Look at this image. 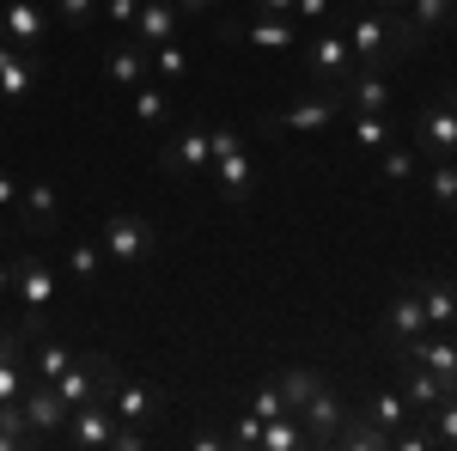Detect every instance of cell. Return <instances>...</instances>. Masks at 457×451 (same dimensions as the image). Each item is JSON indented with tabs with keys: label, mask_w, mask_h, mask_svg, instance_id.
Listing matches in <instances>:
<instances>
[{
	"label": "cell",
	"mask_w": 457,
	"mask_h": 451,
	"mask_svg": "<svg viewBox=\"0 0 457 451\" xmlns=\"http://www.w3.org/2000/svg\"><path fill=\"white\" fill-rule=\"evenodd\" d=\"M12 287H19V305H25V336H43L49 305H55V263L49 256H19L12 263Z\"/></svg>",
	"instance_id": "obj_1"
},
{
	"label": "cell",
	"mask_w": 457,
	"mask_h": 451,
	"mask_svg": "<svg viewBox=\"0 0 457 451\" xmlns=\"http://www.w3.org/2000/svg\"><path fill=\"white\" fill-rule=\"evenodd\" d=\"M336 116H348V104H342V86H317L312 98H293L287 110H275L262 129H269V135H317V129H329Z\"/></svg>",
	"instance_id": "obj_2"
},
{
	"label": "cell",
	"mask_w": 457,
	"mask_h": 451,
	"mask_svg": "<svg viewBox=\"0 0 457 451\" xmlns=\"http://www.w3.org/2000/svg\"><path fill=\"white\" fill-rule=\"evenodd\" d=\"M159 250V232L146 213H110L104 220V263H146Z\"/></svg>",
	"instance_id": "obj_3"
},
{
	"label": "cell",
	"mask_w": 457,
	"mask_h": 451,
	"mask_svg": "<svg viewBox=\"0 0 457 451\" xmlns=\"http://www.w3.org/2000/svg\"><path fill=\"white\" fill-rule=\"evenodd\" d=\"M159 171L165 177H202L213 171V140L202 122H183L171 140H165V153H159Z\"/></svg>",
	"instance_id": "obj_4"
},
{
	"label": "cell",
	"mask_w": 457,
	"mask_h": 451,
	"mask_svg": "<svg viewBox=\"0 0 457 451\" xmlns=\"http://www.w3.org/2000/svg\"><path fill=\"white\" fill-rule=\"evenodd\" d=\"M19 409L31 421V446H55L62 439V427H68V403H62V390L49 379H31V390L19 397Z\"/></svg>",
	"instance_id": "obj_5"
},
{
	"label": "cell",
	"mask_w": 457,
	"mask_h": 451,
	"mask_svg": "<svg viewBox=\"0 0 457 451\" xmlns=\"http://www.w3.org/2000/svg\"><path fill=\"white\" fill-rule=\"evenodd\" d=\"M353 68H360V62H353L348 37L336 31V25H323V31H317L312 43H305V73H312L317 86H342V79H348Z\"/></svg>",
	"instance_id": "obj_6"
},
{
	"label": "cell",
	"mask_w": 457,
	"mask_h": 451,
	"mask_svg": "<svg viewBox=\"0 0 457 451\" xmlns=\"http://www.w3.org/2000/svg\"><path fill=\"white\" fill-rule=\"evenodd\" d=\"M293 25H299V19H275V13H250V19L226 13V19H220V37H226V43L245 37V43H256V49H293V37H299Z\"/></svg>",
	"instance_id": "obj_7"
},
{
	"label": "cell",
	"mask_w": 457,
	"mask_h": 451,
	"mask_svg": "<svg viewBox=\"0 0 457 451\" xmlns=\"http://www.w3.org/2000/svg\"><path fill=\"white\" fill-rule=\"evenodd\" d=\"M299 421H305V439L312 446H336V433H342V421H348V403H342V390L323 379L312 390V403L299 409Z\"/></svg>",
	"instance_id": "obj_8"
},
{
	"label": "cell",
	"mask_w": 457,
	"mask_h": 451,
	"mask_svg": "<svg viewBox=\"0 0 457 451\" xmlns=\"http://www.w3.org/2000/svg\"><path fill=\"white\" fill-rule=\"evenodd\" d=\"M104 403L116 409V421H135V427H153V421L165 415V390L159 384H141V379H116Z\"/></svg>",
	"instance_id": "obj_9"
},
{
	"label": "cell",
	"mask_w": 457,
	"mask_h": 451,
	"mask_svg": "<svg viewBox=\"0 0 457 451\" xmlns=\"http://www.w3.org/2000/svg\"><path fill=\"white\" fill-rule=\"evenodd\" d=\"M396 360H421V366H433V372L445 379V390L457 397V336H445V330H421L415 342H396Z\"/></svg>",
	"instance_id": "obj_10"
},
{
	"label": "cell",
	"mask_w": 457,
	"mask_h": 451,
	"mask_svg": "<svg viewBox=\"0 0 457 451\" xmlns=\"http://www.w3.org/2000/svg\"><path fill=\"white\" fill-rule=\"evenodd\" d=\"M12 213H19V226H25L31 238H43V232H55V226H62V189H55L49 177H31Z\"/></svg>",
	"instance_id": "obj_11"
},
{
	"label": "cell",
	"mask_w": 457,
	"mask_h": 451,
	"mask_svg": "<svg viewBox=\"0 0 457 451\" xmlns=\"http://www.w3.org/2000/svg\"><path fill=\"white\" fill-rule=\"evenodd\" d=\"M110 439H116V409L92 397V403L68 409V427H62L55 446H110Z\"/></svg>",
	"instance_id": "obj_12"
},
{
	"label": "cell",
	"mask_w": 457,
	"mask_h": 451,
	"mask_svg": "<svg viewBox=\"0 0 457 451\" xmlns=\"http://www.w3.org/2000/svg\"><path fill=\"white\" fill-rule=\"evenodd\" d=\"M390 98H396V86H390L385 68H353L342 79V104L348 110H366V116H390Z\"/></svg>",
	"instance_id": "obj_13"
},
{
	"label": "cell",
	"mask_w": 457,
	"mask_h": 451,
	"mask_svg": "<svg viewBox=\"0 0 457 451\" xmlns=\"http://www.w3.org/2000/svg\"><path fill=\"white\" fill-rule=\"evenodd\" d=\"M0 37H6L12 49H25V55H31L37 43L49 37V13H43L37 0H6V6H0Z\"/></svg>",
	"instance_id": "obj_14"
},
{
	"label": "cell",
	"mask_w": 457,
	"mask_h": 451,
	"mask_svg": "<svg viewBox=\"0 0 457 451\" xmlns=\"http://www.w3.org/2000/svg\"><path fill=\"white\" fill-rule=\"evenodd\" d=\"M415 140H421L427 159H457V110L439 98V104H427L415 116Z\"/></svg>",
	"instance_id": "obj_15"
},
{
	"label": "cell",
	"mask_w": 457,
	"mask_h": 451,
	"mask_svg": "<svg viewBox=\"0 0 457 451\" xmlns=\"http://www.w3.org/2000/svg\"><path fill=\"white\" fill-rule=\"evenodd\" d=\"M177 31H183V6H177V0H141L135 25H129V37H135L141 49H159V43H171Z\"/></svg>",
	"instance_id": "obj_16"
},
{
	"label": "cell",
	"mask_w": 457,
	"mask_h": 451,
	"mask_svg": "<svg viewBox=\"0 0 457 451\" xmlns=\"http://www.w3.org/2000/svg\"><path fill=\"white\" fill-rule=\"evenodd\" d=\"M104 366H110V354H98V347H92V354H73V360H68V372L55 379L62 403H68V409L92 403V397H98V379H104Z\"/></svg>",
	"instance_id": "obj_17"
},
{
	"label": "cell",
	"mask_w": 457,
	"mask_h": 451,
	"mask_svg": "<svg viewBox=\"0 0 457 451\" xmlns=\"http://www.w3.org/2000/svg\"><path fill=\"white\" fill-rule=\"evenodd\" d=\"M396 372H403V397H409V409L415 415H433L452 390H445V379L433 372V366H421V360H396Z\"/></svg>",
	"instance_id": "obj_18"
},
{
	"label": "cell",
	"mask_w": 457,
	"mask_h": 451,
	"mask_svg": "<svg viewBox=\"0 0 457 451\" xmlns=\"http://www.w3.org/2000/svg\"><path fill=\"white\" fill-rule=\"evenodd\" d=\"M31 92H37V62L0 37V98L6 104H31Z\"/></svg>",
	"instance_id": "obj_19"
},
{
	"label": "cell",
	"mask_w": 457,
	"mask_h": 451,
	"mask_svg": "<svg viewBox=\"0 0 457 451\" xmlns=\"http://www.w3.org/2000/svg\"><path fill=\"white\" fill-rule=\"evenodd\" d=\"M415 299H421V312H427V330H457V280L421 275L415 280Z\"/></svg>",
	"instance_id": "obj_20"
},
{
	"label": "cell",
	"mask_w": 457,
	"mask_h": 451,
	"mask_svg": "<svg viewBox=\"0 0 457 451\" xmlns=\"http://www.w3.org/2000/svg\"><path fill=\"white\" fill-rule=\"evenodd\" d=\"M213 183H220V202H226V208L250 202V189H256V171H250L245 146H238V153H220V159H213Z\"/></svg>",
	"instance_id": "obj_21"
},
{
	"label": "cell",
	"mask_w": 457,
	"mask_h": 451,
	"mask_svg": "<svg viewBox=\"0 0 457 451\" xmlns=\"http://www.w3.org/2000/svg\"><path fill=\"white\" fill-rule=\"evenodd\" d=\"M104 79L116 86V92H135L141 79H153V68H146V49L135 43V37H129V43H116V49L104 55Z\"/></svg>",
	"instance_id": "obj_22"
},
{
	"label": "cell",
	"mask_w": 457,
	"mask_h": 451,
	"mask_svg": "<svg viewBox=\"0 0 457 451\" xmlns=\"http://www.w3.org/2000/svg\"><path fill=\"white\" fill-rule=\"evenodd\" d=\"M378 330H385L390 347H396V342H415V336L427 330V312H421V299H415V287H409V293H396V299L385 305V323H378Z\"/></svg>",
	"instance_id": "obj_23"
},
{
	"label": "cell",
	"mask_w": 457,
	"mask_h": 451,
	"mask_svg": "<svg viewBox=\"0 0 457 451\" xmlns=\"http://www.w3.org/2000/svg\"><path fill=\"white\" fill-rule=\"evenodd\" d=\"M336 446L342 451H390V433L378 427L372 415H360V409H348V421H342V433H336Z\"/></svg>",
	"instance_id": "obj_24"
},
{
	"label": "cell",
	"mask_w": 457,
	"mask_h": 451,
	"mask_svg": "<svg viewBox=\"0 0 457 451\" xmlns=\"http://www.w3.org/2000/svg\"><path fill=\"white\" fill-rule=\"evenodd\" d=\"M403 19L415 25L421 37H433V31H457V0H409L403 6Z\"/></svg>",
	"instance_id": "obj_25"
},
{
	"label": "cell",
	"mask_w": 457,
	"mask_h": 451,
	"mask_svg": "<svg viewBox=\"0 0 457 451\" xmlns=\"http://www.w3.org/2000/svg\"><path fill=\"white\" fill-rule=\"evenodd\" d=\"M360 415H372L385 433H396V427L415 415V409H409V397H403V390H372V397L360 403Z\"/></svg>",
	"instance_id": "obj_26"
},
{
	"label": "cell",
	"mask_w": 457,
	"mask_h": 451,
	"mask_svg": "<svg viewBox=\"0 0 457 451\" xmlns=\"http://www.w3.org/2000/svg\"><path fill=\"white\" fill-rule=\"evenodd\" d=\"M135 116H141L146 129H165V122L177 116L171 92H165V86H153V79H141V86H135Z\"/></svg>",
	"instance_id": "obj_27"
},
{
	"label": "cell",
	"mask_w": 457,
	"mask_h": 451,
	"mask_svg": "<svg viewBox=\"0 0 457 451\" xmlns=\"http://www.w3.org/2000/svg\"><path fill=\"white\" fill-rule=\"evenodd\" d=\"M275 384H281V403L299 415V409L312 403V390L323 384V372H317V366H287V372H275Z\"/></svg>",
	"instance_id": "obj_28"
},
{
	"label": "cell",
	"mask_w": 457,
	"mask_h": 451,
	"mask_svg": "<svg viewBox=\"0 0 457 451\" xmlns=\"http://www.w3.org/2000/svg\"><path fill=\"white\" fill-rule=\"evenodd\" d=\"M427 196L439 213H457V159H433L427 165Z\"/></svg>",
	"instance_id": "obj_29"
},
{
	"label": "cell",
	"mask_w": 457,
	"mask_h": 451,
	"mask_svg": "<svg viewBox=\"0 0 457 451\" xmlns=\"http://www.w3.org/2000/svg\"><path fill=\"white\" fill-rule=\"evenodd\" d=\"M293 446H312V439H305V421L293 415V409L275 415V421H262V451H293Z\"/></svg>",
	"instance_id": "obj_30"
},
{
	"label": "cell",
	"mask_w": 457,
	"mask_h": 451,
	"mask_svg": "<svg viewBox=\"0 0 457 451\" xmlns=\"http://www.w3.org/2000/svg\"><path fill=\"white\" fill-rule=\"evenodd\" d=\"M146 68L159 73V79H189V49H183V37L159 43V49H146Z\"/></svg>",
	"instance_id": "obj_31"
},
{
	"label": "cell",
	"mask_w": 457,
	"mask_h": 451,
	"mask_svg": "<svg viewBox=\"0 0 457 451\" xmlns=\"http://www.w3.org/2000/svg\"><path fill=\"white\" fill-rule=\"evenodd\" d=\"M62 269H68L79 287H92V280H98V269H104V244H68Z\"/></svg>",
	"instance_id": "obj_32"
},
{
	"label": "cell",
	"mask_w": 457,
	"mask_h": 451,
	"mask_svg": "<svg viewBox=\"0 0 457 451\" xmlns=\"http://www.w3.org/2000/svg\"><path fill=\"white\" fill-rule=\"evenodd\" d=\"M348 122H353V146H360V153H378V146H390V116L348 110Z\"/></svg>",
	"instance_id": "obj_33"
},
{
	"label": "cell",
	"mask_w": 457,
	"mask_h": 451,
	"mask_svg": "<svg viewBox=\"0 0 457 451\" xmlns=\"http://www.w3.org/2000/svg\"><path fill=\"white\" fill-rule=\"evenodd\" d=\"M31 446V421L19 403H0V451H25Z\"/></svg>",
	"instance_id": "obj_34"
},
{
	"label": "cell",
	"mask_w": 457,
	"mask_h": 451,
	"mask_svg": "<svg viewBox=\"0 0 457 451\" xmlns=\"http://www.w3.org/2000/svg\"><path fill=\"white\" fill-rule=\"evenodd\" d=\"M415 171H421V159H415L409 146H378V177H385V183H409Z\"/></svg>",
	"instance_id": "obj_35"
},
{
	"label": "cell",
	"mask_w": 457,
	"mask_h": 451,
	"mask_svg": "<svg viewBox=\"0 0 457 451\" xmlns=\"http://www.w3.org/2000/svg\"><path fill=\"white\" fill-rule=\"evenodd\" d=\"M68 360H73V347H68V342H43V347H37V360H31V372L55 384L62 372H68Z\"/></svg>",
	"instance_id": "obj_36"
},
{
	"label": "cell",
	"mask_w": 457,
	"mask_h": 451,
	"mask_svg": "<svg viewBox=\"0 0 457 451\" xmlns=\"http://www.w3.org/2000/svg\"><path fill=\"white\" fill-rule=\"evenodd\" d=\"M245 409H250L256 421H275V415H287V403H281V384H275V379H262L256 390H250V403H245Z\"/></svg>",
	"instance_id": "obj_37"
},
{
	"label": "cell",
	"mask_w": 457,
	"mask_h": 451,
	"mask_svg": "<svg viewBox=\"0 0 457 451\" xmlns=\"http://www.w3.org/2000/svg\"><path fill=\"white\" fill-rule=\"evenodd\" d=\"M55 25H68V31H86L92 19H98V0H55V13H49Z\"/></svg>",
	"instance_id": "obj_38"
},
{
	"label": "cell",
	"mask_w": 457,
	"mask_h": 451,
	"mask_svg": "<svg viewBox=\"0 0 457 451\" xmlns=\"http://www.w3.org/2000/svg\"><path fill=\"white\" fill-rule=\"evenodd\" d=\"M427 433H433V446H457V397H445V403L427 415Z\"/></svg>",
	"instance_id": "obj_39"
},
{
	"label": "cell",
	"mask_w": 457,
	"mask_h": 451,
	"mask_svg": "<svg viewBox=\"0 0 457 451\" xmlns=\"http://www.w3.org/2000/svg\"><path fill=\"white\" fill-rule=\"evenodd\" d=\"M293 19H305V25L323 31V25H329V19H342V13H336V0H293Z\"/></svg>",
	"instance_id": "obj_40"
},
{
	"label": "cell",
	"mask_w": 457,
	"mask_h": 451,
	"mask_svg": "<svg viewBox=\"0 0 457 451\" xmlns=\"http://www.w3.org/2000/svg\"><path fill=\"white\" fill-rule=\"evenodd\" d=\"M226 446H238V451L262 446V421H256V415H250V409H245V415H238V427H232V433H226Z\"/></svg>",
	"instance_id": "obj_41"
},
{
	"label": "cell",
	"mask_w": 457,
	"mask_h": 451,
	"mask_svg": "<svg viewBox=\"0 0 457 451\" xmlns=\"http://www.w3.org/2000/svg\"><path fill=\"white\" fill-rule=\"evenodd\" d=\"M135 13H141V0H98V19H110V25H135Z\"/></svg>",
	"instance_id": "obj_42"
},
{
	"label": "cell",
	"mask_w": 457,
	"mask_h": 451,
	"mask_svg": "<svg viewBox=\"0 0 457 451\" xmlns=\"http://www.w3.org/2000/svg\"><path fill=\"white\" fill-rule=\"evenodd\" d=\"M19 196H25V177L0 171V213H12V208H19Z\"/></svg>",
	"instance_id": "obj_43"
},
{
	"label": "cell",
	"mask_w": 457,
	"mask_h": 451,
	"mask_svg": "<svg viewBox=\"0 0 457 451\" xmlns=\"http://www.w3.org/2000/svg\"><path fill=\"white\" fill-rule=\"evenodd\" d=\"M208 140H213V159H220V153H238V129H232V122H213Z\"/></svg>",
	"instance_id": "obj_44"
},
{
	"label": "cell",
	"mask_w": 457,
	"mask_h": 451,
	"mask_svg": "<svg viewBox=\"0 0 457 451\" xmlns=\"http://www.w3.org/2000/svg\"><path fill=\"white\" fill-rule=\"evenodd\" d=\"M183 6V19H195V13H226V0H177Z\"/></svg>",
	"instance_id": "obj_45"
},
{
	"label": "cell",
	"mask_w": 457,
	"mask_h": 451,
	"mask_svg": "<svg viewBox=\"0 0 457 451\" xmlns=\"http://www.w3.org/2000/svg\"><path fill=\"white\" fill-rule=\"evenodd\" d=\"M256 13H275V19H293V0H256Z\"/></svg>",
	"instance_id": "obj_46"
},
{
	"label": "cell",
	"mask_w": 457,
	"mask_h": 451,
	"mask_svg": "<svg viewBox=\"0 0 457 451\" xmlns=\"http://www.w3.org/2000/svg\"><path fill=\"white\" fill-rule=\"evenodd\" d=\"M360 6H378V13H403L409 0H360Z\"/></svg>",
	"instance_id": "obj_47"
},
{
	"label": "cell",
	"mask_w": 457,
	"mask_h": 451,
	"mask_svg": "<svg viewBox=\"0 0 457 451\" xmlns=\"http://www.w3.org/2000/svg\"><path fill=\"white\" fill-rule=\"evenodd\" d=\"M6 293H12V269L0 263V299H6Z\"/></svg>",
	"instance_id": "obj_48"
},
{
	"label": "cell",
	"mask_w": 457,
	"mask_h": 451,
	"mask_svg": "<svg viewBox=\"0 0 457 451\" xmlns=\"http://www.w3.org/2000/svg\"><path fill=\"white\" fill-rule=\"evenodd\" d=\"M445 104H452V110H457V86H452V92H445Z\"/></svg>",
	"instance_id": "obj_49"
},
{
	"label": "cell",
	"mask_w": 457,
	"mask_h": 451,
	"mask_svg": "<svg viewBox=\"0 0 457 451\" xmlns=\"http://www.w3.org/2000/svg\"><path fill=\"white\" fill-rule=\"evenodd\" d=\"M0 238H6V226H0Z\"/></svg>",
	"instance_id": "obj_50"
}]
</instances>
